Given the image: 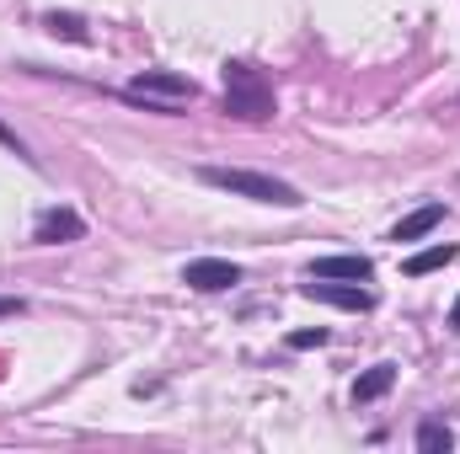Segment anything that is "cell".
<instances>
[{
  "label": "cell",
  "mask_w": 460,
  "mask_h": 454,
  "mask_svg": "<svg viewBox=\"0 0 460 454\" xmlns=\"http://www.w3.org/2000/svg\"><path fill=\"white\" fill-rule=\"evenodd\" d=\"M204 188H220L230 198H252V204H273V209H300V188L268 177V171H246V166H199Z\"/></svg>",
  "instance_id": "cell-1"
},
{
  "label": "cell",
  "mask_w": 460,
  "mask_h": 454,
  "mask_svg": "<svg viewBox=\"0 0 460 454\" xmlns=\"http://www.w3.org/2000/svg\"><path fill=\"white\" fill-rule=\"evenodd\" d=\"M226 113L241 118V123H268L279 113V97H273V86L262 81L257 65L226 59Z\"/></svg>",
  "instance_id": "cell-2"
},
{
  "label": "cell",
  "mask_w": 460,
  "mask_h": 454,
  "mask_svg": "<svg viewBox=\"0 0 460 454\" xmlns=\"http://www.w3.org/2000/svg\"><path fill=\"white\" fill-rule=\"evenodd\" d=\"M193 81L188 75H172V70H139L128 81V102H145V113H177V102H193Z\"/></svg>",
  "instance_id": "cell-3"
},
{
  "label": "cell",
  "mask_w": 460,
  "mask_h": 454,
  "mask_svg": "<svg viewBox=\"0 0 460 454\" xmlns=\"http://www.w3.org/2000/svg\"><path fill=\"white\" fill-rule=\"evenodd\" d=\"M70 240H86V220L70 209V204H54L38 214L32 225V246H70Z\"/></svg>",
  "instance_id": "cell-4"
},
{
  "label": "cell",
  "mask_w": 460,
  "mask_h": 454,
  "mask_svg": "<svg viewBox=\"0 0 460 454\" xmlns=\"http://www.w3.org/2000/svg\"><path fill=\"white\" fill-rule=\"evenodd\" d=\"M182 284L199 289V294H220V289H235V284H241V267L226 262V257H193V262L182 267Z\"/></svg>",
  "instance_id": "cell-5"
},
{
  "label": "cell",
  "mask_w": 460,
  "mask_h": 454,
  "mask_svg": "<svg viewBox=\"0 0 460 454\" xmlns=\"http://www.w3.org/2000/svg\"><path fill=\"white\" fill-rule=\"evenodd\" d=\"M305 300H322V305H338V310H375V294L369 289L338 284V278H311L305 284Z\"/></svg>",
  "instance_id": "cell-6"
},
{
  "label": "cell",
  "mask_w": 460,
  "mask_h": 454,
  "mask_svg": "<svg viewBox=\"0 0 460 454\" xmlns=\"http://www.w3.org/2000/svg\"><path fill=\"white\" fill-rule=\"evenodd\" d=\"M375 273L369 257H316L311 262V278H338V284H364Z\"/></svg>",
  "instance_id": "cell-7"
},
{
  "label": "cell",
  "mask_w": 460,
  "mask_h": 454,
  "mask_svg": "<svg viewBox=\"0 0 460 454\" xmlns=\"http://www.w3.org/2000/svg\"><path fill=\"white\" fill-rule=\"evenodd\" d=\"M391 385H396V363H375V369H364V374L353 380V401L369 406V401H380Z\"/></svg>",
  "instance_id": "cell-8"
},
{
  "label": "cell",
  "mask_w": 460,
  "mask_h": 454,
  "mask_svg": "<svg viewBox=\"0 0 460 454\" xmlns=\"http://www.w3.org/2000/svg\"><path fill=\"white\" fill-rule=\"evenodd\" d=\"M439 220H445V204H423L418 214H407L402 225L391 230V240H423V235H434V230H439Z\"/></svg>",
  "instance_id": "cell-9"
},
{
  "label": "cell",
  "mask_w": 460,
  "mask_h": 454,
  "mask_svg": "<svg viewBox=\"0 0 460 454\" xmlns=\"http://www.w3.org/2000/svg\"><path fill=\"white\" fill-rule=\"evenodd\" d=\"M456 257H460L456 246H445V240H439V246H429V251H418V257H407V278H429V273H439V267H450Z\"/></svg>",
  "instance_id": "cell-10"
},
{
  "label": "cell",
  "mask_w": 460,
  "mask_h": 454,
  "mask_svg": "<svg viewBox=\"0 0 460 454\" xmlns=\"http://www.w3.org/2000/svg\"><path fill=\"white\" fill-rule=\"evenodd\" d=\"M418 450L423 454H450L456 450V433H450L445 423H423V428H418Z\"/></svg>",
  "instance_id": "cell-11"
},
{
  "label": "cell",
  "mask_w": 460,
  "mask_h": 454,
  "mask_svg": "<svg viewBox=\"0 0 460 454\" xmlns=\"http://www.w3.org/2000/svg\"><path fill=\"white\" fill-rule=\"evenodd\" d=\"M43 27H49V32H59V38H70V43H86V22H81V16H70V11H65V16H59V11H49V16H43Z\"/></svg>",
  "instance_id": "cell-12"
},
{
  "label": "cell",
  "mask_w": 460,
  "mask_h": 454,
  "mask_svg": "<svg viewBox=\"0 0 460 454\" xmlns=\"http://www.w3.org/2000/svg\"><path fill=\"white\" fill-rule=\"evenodd\" d=\"M327 337H332L327 327H305V332H289V347H295V353H305V347H327Z\"/></svg>",
  "instance_id": "cell-13"
},
{
  "label": "cell",
  "mask_w": 460,
  "mask_h": 454,
  "mask_svg": "<svg viewBox=\"0 0 460 454\" xmlns=\"http://www.w3.org/2000/svg\"><path fill=\"white\" fill-rule=\"evenodd\" d=\"M0 144H5V150H16V155H22V161H32V155H27V144H22V139H16V134H11V128H5V123H0Z\"/></svg>",
  "instance_id": "cell-14"
},
{
  "label": "cell",
  "mask_w": 460,
  "mask_h": 454,
  "mask_svg": "<svg viewBox=\"0 0 460 454\" xmlns=\"http://www.w3.org/2000/svg\"><path fill=\"white\" fill-rule=\"evenodd\" d=\"M22 310H27L22 300H0V321H5V316H22Z\"/></svg>",
  "instance_id": "cell-15"
},
{
  "label": "cell",
  "mask_w": 460,
  "mask_h": 454,
  "mask_svg": "<svg viewBox=\"0 0 460 454\" xmlns=\"http://www.w3.org/2000/svg\"><path fill=\"white\" fill-rule=\"evenodd\" d=\"M450 327H456V332H460V300H456V305H450Z\"/></svg>",
  "instance_id": "cell-16"
}]
</instances>
